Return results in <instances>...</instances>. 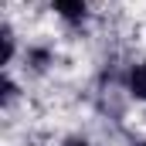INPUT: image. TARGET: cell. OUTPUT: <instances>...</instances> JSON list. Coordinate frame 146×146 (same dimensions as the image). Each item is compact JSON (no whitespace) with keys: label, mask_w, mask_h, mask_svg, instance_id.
Returning a JSON list of instances; mask_svg holds the SVG:
<instances>
[{"label":"cell","mask_w":146,"mask_h":146,"mask_svg":"<svg viewBox=\"0 0 146 146\" xmlns=\"http://www.w3.org/2000/svg\"><path fill=\"white\" fill-rule=\"evenodd\" d=\"M54 10H58L65 21L78 24V21L85 17V10H88V0H54Z\"/></svg>","instance_id":"obj_1"},{"label":"cell","mask_w":146,"mask_h":146,"mask_svg":"<svg viewBox=\"0 0 146 146\" xmlns=\"http://www.w3.org/2000/svg\"><path fill=\"white\" fill-rule=\"evenodd\" d=\"M129 92L146 102V61L133 65V72H129Z\"/></svg>","instance_id":"obj_2"},{"label":"cell","mask_w":146,"mask_h":146,"mask_svg":"<svg viewBox=\"0 0 146 146\" xmlns=\"http://www.w3.org/2000/svg\"><path fill=\"white\" fill-rule=\"evenodd\" d=\"M65 146H88V143H85V139H78V136H75V139H68V143H65Z\"/></svg>","instance_id":"obj_3"}]
</instances>
